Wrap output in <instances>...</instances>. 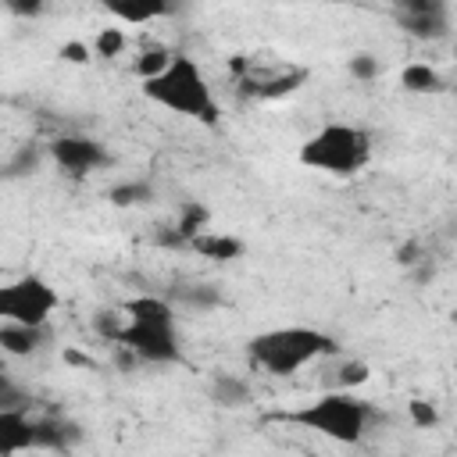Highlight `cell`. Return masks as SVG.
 Returning a JSON list of instances; mask_svg holds the SVG:
<instances>
[{
	"label": "cell",
	"mask_w": 457,
	"mask_h": 457,
	"mask_svg": "<svg viewBox=\"0 0 457 457\" xmlns=\"http://www.w3.org/2000/svg\"><path fill=\"white\" fill-rule=\"evenodd\" d=\"M450 325H453V328H457V303H453V307H450Z\"/></svg>",
	"instance_id": "28"
},
{
	"label": "cell",
	"mask_w": 457,
	"mask_h": 457,
	"mask_svg": "<svg viewBox=\"0 0 457 457\" xmlns=\"http://www.w3.org/2000/svg\"><path fill=\"white\" fill-rule=\"evenodd\" d=\"M296 161L332 179H353L371 161V136L350 121H325L300 143Z\"/></svg>",
	"instance_id": "5"
},
{
	"label": "cell",
	"mask_w": 457,
	"mask_h": 457,
	"mask_svg": "<svg viewBox=\"0 0 457 457\" xmlns=\"http://www.w3.org/2000/svg\"><path fill=\"white\" fill-rule=\"evenodd\" d=\"M393 18L411 39L421 43H439L450 36V7L443 0H403Z\"/></svg>",
	"instance_id": "8"
},
{
	"label": "cell",
	"mask_w": 457,
	"mask_h": 457,
	"mask_svg": "<svg viewBox=\"0 0 457 457\" xmlns=\"http://www.w3.org/2000/svg\"><path fill=\"white\" fill-rule=\"evenodd\" d=\"M93 328H96L104 339L118 343V339H121V328H125V311H111V307L96 311V314H93Z\"/></svg>",
	"instance_id": "24"
},
{
	"label": "cell",
	"mask_w": 457,
	"mask_h": 457,
	"mask_svg": "<svg viewBox=\"0 0 457 457\" xmlns=\"http://www.w3.org/2000/svg\"><path fill=\"white\" fill-rule=\"evenodd\" d=\"M125 328L121 346L132 350L143 364H182V343H179V321L175 303L168 296H132L125 307Z\"/></svg>",
	"instance_id": "3"
},
{
	"label": "cell",
	"mask_w": 457,
	"mask_h": 457,
	"mask_svg": "<svg viewBox=\"0 0 457 457\" xmlns=\"http://www.w3.org/2000/svg\"><path fill=\"white\" fill-rule=\"evenodd\" d=\"M168 300H171L175 307L200 311V314L225 307V293H221V286H218V282H179V286H171Z\"/></svg>",
	"instance_id": "11"
},
{
	"label": "cell",
	"mask_w": 457,
	"mask_h": 457,
	"mask_svg": "<svg viewBox=\"0 0 457 457\" xmlns=\"http://www.w3.org/2000/svg\"><path fill=\"white\" fill-rule=\"evenodd\" d=\"M346 71H350V79H357V82H375L378 71H382V61H378L371 50H357V54L346 57Z\"/></svg>",
	"instance_id": "22"
},
{
	"label": "cell",
	"mask_w": 457,
	"mask_h": 457,
	"mask_svg": "<svg viewBox=\"0 0 457 457\" xmlns=\"http://www.w3.org/2000/svg\"><path fill=\"white\" fill-rule=\"evenodd\" d=\"M82 439V428L64 418H36V450H71Z\"/></svg>",
	"instance_id": "13"
},
{
	"label": "cell",
	"mask_w": 457,
	"mask_h": 457,
	"mask_svg": "<svg viewBox=\"0 0 457 457\" xmlns=\"http://www.w3.org/2000/svg\"><path fill=\"white\" fill-rule=\"evenodd\" d=\"M171 54H175V50H164V46H150V50H143V54L136 57V64H132L136 75H139V82L161 75V71L171 64Z\"/></svg>",
	"instance_id": "21"
},
{
	"label": "cell",
	"mask_w": 457,
	"mask_h": 457,
	"mask_svg": "<svg viewBox=\"0 0 457 457\" xmlns=\"http://www.w3.org/2000/svg\"><path fill=\"white\" fill-rule=\"evenodd\" d=\"M89 54H93V50H89L82 39H71V43H64V46L57 50V57H61V61H68V64H86V61H89Z\"/></svg>",
	"instance_id": "26"
},
{
	"label": "cell",
	"mask_w": 457,
	"mask_h": 457,
	"mask_svg": "<svg viewBox=\"0 0 457 457\" xmlns=\"http://www.w3.org/2000/svg\"><path fill=\"white\" fill-rule=\"evenodd\" d=\"M139 89H143V96L150 104H157V107H164L171 114H182L189 121H200L207 129H214L221 121V104H218L204 68L182 50L171 54V64L161 75L139 82Z\"/></svg>",
	"instance_id": "1"
},
{
	"label": "cell",
	"mask_w": 457,
	"mask_h": 457,
	"mask_svg": "<svg viewBox=\"0 0 457 457\" xmlns=\"http://www.w3.org/2000/svg\"><path fill=\"white\" fill-rule=\"evenodd\" d=\"M207 400H211L218 411H243V407H250L253 389H250V382H246L243 375L218 371V375H211V382H207Z\"/></svg>",
	"instance_id": "10"
},
{
	"label": "cell",
	"mask_w": 457,
	"mask_h": 457,
	"mask_svg": "<svg viewBox=\"0 0 457 457\" xmlns=\"http://www.w3.org/2000/svg\"><path fill=\"white\" fill-rule=\"evenodd\" d=\"M336 371H339V375H336V386H339L343 393H350V389H357V386H364V382L371 378V364L361 361V357H343Z\"/></svg>",
	"instance_id": "20"
},
{
	"label": "cell",
	"mask_w": 457,
	"mask_h": 457,
	"mask_svg": "<svg viewBox=\"0 0 457 457\" xmlns=\"http://www.w3.org/2000/svg\"><path fill=\"white\" fill-rule=\"evenodd\" d=\"M54 311H57V289L36 271L0 286V321L46 328Z\"/></svg>",
	"instance_id": "6"
},
{
	"label": "cell",
	"mask_w": 457,
	"mask_h": 457,
	"mask_svg": "<svg viewBox=\"0 0 457 457\" xmlns=\"http://www.w3.org/2000/svg\"><path fill=\"white\" fill-rule=\"evenodd\" d=\"M46 154L54 157V164L68 175H89V171H100L111 164V154L100 139L93 136H82V132H64V136H54Z\"/></svg>",
	"instance_id": "7"
},
{
	"label": "cell",
	"mask_w": 457,
	"mask_h": 457,
	"mask_svg": "<svg viewBox=\"0 0 457 457\" xmlns=\"http://www.w3.org/2000/svg\"><path fill=\"white\" fill-rule=\"evenodd\" d=\"M211 225V211L200 204V200H182L179 204V214H175V236L186 243V250H189V243L196 239V236H204V232H211L207 228Z\"/></svg>",
	"instance_id": "16"
},
{
	"label": "cell",
	"mask_w": 457,
	"mask_h": 457,
	"mask_svg": "<svg viewBox=\"0 0 457 457\" xmlns=\"http://www.w3.org/2000/svg\"><path fill=\"white\" fill-rule=\"evenodd\" d=\"M125 43H129L125 29H114V25H111V29H100V32H96V39H93V54L114 61V57H121Z\"/></svg>",
	"instance_id": "23"
},
{
	"label": "cell",
	"mask_w": 457,
	"mask_h": 457,
	"mask_svg": "<svg viewBox=\"0 0 457 457\" xmlns=\"http://www.w3.org/2000/svg\"><path fill=\"white\" fill-rule=\"evenodd\" d=\"M107 11L114 14V21H125V25H146L168 14L164 4H107Z\"/></svg>",
	"instance_id": "19"
},
{
	"label": "cell",
	"mask_w": 457,
	"mask_h": 457,
	"mask_svg": "<svg viewBox=\"0 0 457 457\" xmlns=\"http://www.w3.org/2000/svg\"><path fill=\"white\" fill-rule=\"evenodd\" d=\"M375 411L353 396V393H343V389H332V393H321L314 400H307L303 407H293V411H278L275 421H289V425H300L321 439H332V443H343V446H353L364 439L368 425H371Z\"/></svg>",
	"instance_id": "4"
},
{
	"label": "cell",
	"mask_w": 457,
	"mask_h": 457,
	"mask_svg": "<svg viewBox=\"0 0 457 457\" xmlns=\"http://www.w3.org/2000/svg\"><path fill=\"white\" fill-rule=\"evenodd\" d=\"M39 161H43V146H39V143H21V146L4 161L0 175H4V182L29 179V175H36V171H39Z\"/></svg>",
	"instance_id": "17"
},
{
	"label": "cell",
	"mask_w": 457,
	"mask_h": 457,
	"mask_svg": "<svg viewBox=\"0 0 457 457\" xmlns=\"http://www.w3.org/2000/svg\"><path fill=\"white\" fill-rule=\"evenodd\" d=\"M107 200L114 207H139V204H154V186L143 182V179H132V182H114L107 189Z\"/></svg>",
	"instance_id": "18"
},
{
	"label": "cell",
	"mask_w": 457,
	"mask_h": 457,
	"mask_svg": "<svg viewBox=\"0 0 457 457\" xmlns=\"http://www.w3.org/2000/svg\"><path fill=\"white\" fill-rule=\"evenodd\" d=\"M193 253L207 257V261H218V264H228V261H239L246 253V243L239 236H228V232H204L189 243Z\"/></svg>",
	"instance_id": "14"
},
{
	"label": "cell",
	"mask_w": 457,
	"mask_h": 457,
	"mask_svg": "<svg viewBox=\"0 0 457 457\" xmlns=\"http://www.w3.org/2000/svg\"><path fill=\"white\" fill-rule=\"evenodd\" d=\"M407 414H411V421H414L418 428H436V425H439V411H436L428 400H411V403H407Z\"/></svg>",
	"instance_id": "25"
},
{
	"label": "cell",
	"mask_w": 457,
	"mask_h": 457,
	"mask_svg": "<svg viewBox=\"0 0 457 457\" xmlns=\"http://www.w3.org/2000/svg\"><path fill=\"white\" fill-rule=\"evenodd\" d=\"M400 89L403 93H414V96H436V93L446 89V82H443V75L428 61H411L400 71Z\"/></svg>",
	"instance_id": "15"
},
{
	"label": "cell",
	"mask_w": 457,
	"mask_h": 457,
	"mask_svg": "<svg viewBox=\"0 0 457 457\" xmlns=\"http://www.w3.org/2000/svg\"><path fill=\"white\" fill-rule=\"evenodd\" d=\"M46 328H32V325H14V321H0V350L7 357H36L46 346Z\"/></svg>",
	"instance_id": "12"
},
{
	"label": "cell",
	"mask_w": 457,
	"mask_h": 457,
	"mask_svg": "<svg viewBox=\"0 0 457 457\" xmlns=\"http://www.w3.org/2000/svg\"><path fill=\"white\" fill-rule=\"evenodd\" d=\"M21 450H36V418L25 407L0 411V457H14Z\"/></svg>",
	"instance_id": "9"
},
{
	"label": "cell",
	"mask_w": 457,
	"mask_h": 457,
	"mask_svg": "<svg viewBox=\"0 0 457 457\" xmlns=\"http://www.w3.org/2000/svg\"><path fill=\"white\" fill-rule=\"evenodd\" d=\"M339 353V343L314 325H278L250 336L246 343V361L250 368L271 375V378H289L303 371L307 364Z\"/></svg>",
	"instance_id": "2"
},
{
	"label": "cell",
	"mask_w": 457,
	"mask_h": 457,
	"mask_svg": "<svg viewBox=\"0 0 457 457\" xmlns=\"http://www.w3.org/2000/svg\"><path fill=\"white\" fill-rule=\"evenodd\" d=\"M418 250H421V243L418 239H407L403 246H396V261L403 264V268H411V264H418L421 257H418Z\"/></svg>",
	"instance_id": "27"
}]
</instances>
